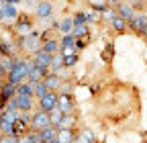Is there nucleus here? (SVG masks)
<instances>
[{
  "label": "nucleus",
  "instance_id": "f257e3e1",
  "mask_svg": "<svg viewBox=\"0 0 147 143\" xmlns=\"http://www.w3.org/2000/svg\"><path fill=\"white\" fill-rule=\"evenodd\" d=\"M31 63H33V61H31L29 55H23V53H21V55H16V57H14V63H12L10 72H8V76H6V82L12 84V86H18L21 82H25Z\"/></svg>",
  "mask_w": 147,
  "mask_h": 143
},
{
  "label": "nucleus",
  "instance_id": "f03ea898",
  "mask_svg": "<svg viewBox=\"0 0 147 143\" xmlns=\"http://www.w3.org/2000/svg\"><path fill=\"white\" fill-rule=\"evenodd\" d=\"M33 29H35V16H33V12H18L14 23L10 25L12 35H29Z\"/></svg>",
  "mask_w": 147,
  "mask_h": 143
},
{
  "label": "nucleus",
  "instance_id": "7ed1b4c3",
  "mask_svg": "<svg viewBox=\"0 0 147 143\" xmlns=\"http://www.w3.org/2000/svg\"><path fill=\"white\" fill-rule=\"evenodd\" d=\"M127 31H131L137 37H147V12H135L127 21Z\"/></svg>",
  "mask_w": 147,
  "mask_h": 143
},
{
  "label": "nucleus",
  "instance_id": "20e7f679",
  "mask_svg": "<svg viewBox=\"0 0 147 143\" xmlns=\"http://www.w3.org/2000/svg\"><path fill=\"white\" fill-rule=\"evenodd\" d=\"M41 51V31L33 29L29 35H25V47H23V55H35Z\"/></svg>",
  "mask_w": 147,
  "mask_h": 143
},
{
  "label": "nucleus",
  "instance_id": "39448f33",
  "mask_svg": "<svg viewBox=\"0 0 147 143\" xmlns=\"http://www.w3.org/2000/svg\"><path fill=\"white\" fill-rule=\"evenodd\" d=\"M57 109H59L63 115L76 113V109H78V100H76V96H74V94L57 92Z\"/></svg>",
  "mask_w": 147,
  "mask_h": 143
},
{
  "label": "nucleus",
  "instance_id": "423d86ee",
  "mask_svg": "<svg viewBox=\"0 0 147 143\" xmlns=\"http://www.w3.org/2000/svg\"><path fill=\"white\" fill-rule=\"evenodd\" d=\"M49 125H51V121H49V113H43V111H39V109H35V111L31 113V129L41 131V129L49 127Z\"/></svg>",
  "mask_w": 147,
  "mask_h": 143
},
{
  "label": "nucleus",
  "instance_id": "0eeeda50",
  "mask_svg": "<svg viewBox=\"0 0 147 143\" xmlns=\"http://www.w3.org/2000/svg\"><path fill=\"white\" fill-rule=\"evenodd\" d=\"M53 12H55L53 2H45V0H39V4L33 8L35 21H39V19H49V16H53Z\"/></svg>",
  "mask_w": 147,
  "mask_h": 143
},
{
  "label": "nucleus",
  "instance_id": "6e6552de",
  "mask_svg": "<svg viewBox=\"0 0 147 143\" xmlns=\"http://www.w3.org/2000/svg\"><path fill=\"white\" fill-rule=\"evenodd\" d=\"M55 106H57V92H47L45 96H41L37 100V109L43 113H51Z\"/></svg>",
  "mask_w": 147,
  "mask_h": 143
},
{
  "label": "nucleus",
  "instance_id": "1a4fd4ad",
  "mask_svg": "<svg viewBox=\"0 0 147 143\" xmlns=\"http://www.w3.org/2000/svg\"><path fill=\"white\" fill-rule=\"evenodd\" d=\"M14 102H16V111L18 113H33L37 109V100L33 96H18V94H14Z\"/></svg>",
  "mask_w": 147,
  "mask_h": 143
},
{
  "label": "nucleus",
  "instance_id": "9d476101",
  "mask_svg": "<svg viewBox=\"0 0 147 143\" xmlns=\"http://www.w3.org/2000/svg\"><path fill=\"white\" fill-rule=\"evenodd\" d=\"M47 74H49V67H37L35 63H31L27 72V82H41Z\"/></svg>",
  "mask_w": 147,
  "mask_h": 143
},
{
  "label": "nucleus",
  "instance_id": "9b49d317",
  "mask_svg": "<svg viewBox=\"0 0 147 143\" xmlns=\"http://www.w3.org/2000/svg\"><path fill=\"white\" fill-rule=\"evenodd\" d=\"M80 127H71V129H57V141L59 143H74L78 139Z\"/></svg>",
  "mask_w": 147,
  "mask_h": 143
},
{
  "label": "nucleus",
  "instance_id": "f8f14e48",
  "mask_svg": "<svg viewBox=\"0 0 147 143\" xmlns=\"http://www.w3.org/2000/svg\"><path fill=\"white\" fill-rule=\"evenodd\" d=\"M61 76L59 74H47L41 82H43V86L47 88L49 92H59V86H61Z\"/></svg>",
  "mask_w": 147,
  "mask_h": 143
},
{
  "label": "nucleus",
  "instance_id": "ddd939ff",
  "mask_svg": "<svg viewBox=\"0 0 147 143\" xmlns=\"http://www.w3.org/2000/svg\"><path fill=\"white\" fill-rule=\"evenodd\" d=\"M0 10H2V16H4V25H12L14 19L18 16V12H21V8H18V6H12V4H2V6H0Z\"/></svg>",
  "mask_w": 147,
  "mask_h": 143
},
{
  "label": "nucleus",
  "instance_id": "4468645a",
  "mask_svg": "<svg viewBox=\"0 0 147 143\" xmlns=\"http://www.w3.org/2000/svg\"><path fill=\"white\" fill-rule=\"evenodd\" d=\"M115 55H117L115 43H113V41H106L104 47H102V51H100V59H102L106 65H110V63H113V59H115Z\"/></svg>",
  "mask_w": 147,
  "mask_h": 143
},
{
  "label": "nucleus",
  "instance_id": "2eb2a0df",
  "mask_svg": "<svg viewBox=\"0 0 147 143\" xmlns=\"http://www.w3.org/2000/svg\"><path fill=\"white\" fill-rule=\"evenodd\" d=\"M113 8H115V14H119L121 19H125V21H129V19H131V16L135 14L133 6H131V4H127V2H123V0H121L117 6H113Z\"/></svg>",
  "mask_w": 147,
  "mask_h": 143
},
{
  "label": "nucleus",
  "instance_id": "dca6fc26",
  "mask_svg": "<svg viewBox=\"0 0 147 143\" xmlns=\"http://www.w3.org/2000/svg\"><path fill=\"white\" fill-rule=\"evenodd\" d=\"M63 69V57L59 55V53H55V55H51V61H49V74H61Z\"/></svg>",
  "mask_w": 147,
  "mask_h": 143
},
{
  "label": "nucleus",
  "instance_id": "f3484780",
  "mask_svg": "<svg viewBox=\"0 0 147 143\" xmlns=\"http://www.w3.org/2000/svg\"><path fill=\"white\" fill-rule=\"evenodd\" d=\"M37 135H39V143H47V141H51V139L57 137V129H55L53 125H49V127L37 131Z\"/></svg>",
  "mask_w": 147,
  "mask_h": 143
},
{
  "label": "nucleus",
  "instance_id": "a211bd4d",
  "mask_svg": "<svg viewBox=\"0 0 147 143\" xmlns=\"http://www.w3.org/2000/svg\"><path fill=\"white\" fill-rule=\"evenodd\" d=\"M41 51L47 53V55H55V53H59V41H57V39L43 41V43H41Z\"/></svg>",
  "mask_w": 147,
  "mask_h": 143
},
{
  "label": "nucleus",
  "instance_id": "6ab92c4d",
  "mask_svg": "<svg viewBox=\"0 0 147 143\" xmlns=\"http://www.w3.org/2000/svg\"><path fill=\"white\" fill-rule=\"evenodd\" d=\"M71 35L76 39H92L90 35H92V29L88 25H78V27H74L71 29Z\"/></svg>",
  "mask_w": 147,
  "mask_h": 143
},
{
  "label": "nucleus",
  "instance_id": "aec40b11",
  "mask_svg": "<svg viewBox=\"0 0 147 143\" xmlns=\"http://www.w3.org/2000/svg\"><path fill=\"white\" fill-rule=\"evenodd\" d=\"M31 61H33L37 67H49L51 55H47V53H43V51H39V53H35V55H31Z\"/></svg>",
  "mask_w": 147,
  "mask_h": 143
},
{
  "label": "nucleus",
  "instance_id": "412c9836",
  "mask_svg": "<svg viewBox=\"0 0 147 143\" xmlns=\"http://www.w3.org/2000/svg\"><path fill=\"white\" fill-rule=\"evenodd\" d=\"M12 63H14V57H2L0 55V80H6Z\"/></svg>",
  "mask_w": 147,
  "mask_h": 143
},
{
  "label": "nucleus",
  "instance_id": "4be33fe9",
  "mask_svg": "<svg viewBox=\"0 0 147 143\" xmlns=\"http://www.w3.org/2000/svg\"><path fill=\"white\" fill-rule=\"evenodd\" d=\"M110 27H113V31H115L117 35H125V33H127V21L121 19L119 14H115V19L110 21Z\"/></svg>",
  "mask_w": 147,
  "mask_h": 143
},
{
  "label": "nucleus",
  "instance_id": "5701e85b",
  "mask_svg": "<svg viewBox=\"0 0 147 143\" xmlns=\"http://www.w3.org/2000/svg\"><path fill=\"white\" fill-rule=\"evenodd\" d=\"M71 127H80V125H78V115H76V113L63 115L61 125H59V129H71Z\"/></svg>",
  "mask_w": 147,
  "mask_h": 143
},
{
  "label": "nucleus",
  "instance_id": "b1692460",
  "mask_svg": "<svg viewBox=\"0 0 147 143\" xmlns=\"http://www.w3.org/2000/svg\"><path fill=\"white\" fill-rule=\"evenodd\" d=\"M80 61V53H69V55H63V69L71 72Z\"/></svg>",
  "mask_w": 147,
  "mask_h": 143
},
{
  "label": "nucleus",
  "instance_id": "393cba45",
  "mask_svg": "<svg viewBox=\"0 0 147 143\" xmlns=\"http://www.w3.org/2000/svg\"><path fill=\"white\" fill-rule=\"evenodd\" d=\"M71 29H74L71 16H69V14L61 16V19H59V29H57V33H59V35H65V33H71Z\"/></svg>",
  "mask_w": 147,
  "mask_h": 143
},
{
  "label": "nucleus",
  "instance_id": "a878e982",
  "mask_svg": "<svg viewBox=\"0 0 147 143\" xmlns=\"http://www.w3.org/2000/svg\"><path fill=\"white\" fill-rule=\"evenodd\" d=\"M71 16V23L74 27H78V25H88V10H76Z\"/></svg>",
  "mask_w": 147,
  "mask_h": 143
},
{
  "label": "nucleus",
  "instance_id": "bb28decb",
  "mask_svg": "<svg viewBox=\"0 0 147 143\" xmlns=\"http://www.w3.org/2000/svg\"><path fill=\"white\" fill-rule=\"evenodd\" d=\"M84 2L88 4V8H90L92 12H96V14H100L104 8H108V4L104 2V0H84Z\"/></svg>",
  "mask_w": 147,
  "mask_h": 143
},
{
  "label": "nucleus",
  "instance_id": "cd10ccee",
  "mask_svg": "<svg viewBox=\"0 0 147 143\" xmlns=\"http://www.w3.org/2000/svg\"><path fill=\"white\" fill-rule=\"evenodd\" d=\"M16 94L18 96H33V84L31 82H21V84H18L16 86Z\"/></svg>",
  "mask_w": 147,
  "mask_h": 143
},
{
  "label": "nucleus",
  "instance_id": "c85d7f7f",
  "mask_svg": "<svg viewBox=\"0 0 147 143\" xmlns=\"http://www.w3.org/2000/svg\"><path fill=\"white\" fill-rule=\"evenodd\" d=\"M74 90H76V82H74L71 78H63V80H61V86H59V92H63V94H74Z\"/></svg>",
  "mask_w": 147,
  "mask_h": 143
},
{
  "label": "nucleus",
  "instance_id": "c756f323",
  "mask_svg": "<svg viewBox=\"0 0 147 143\" xmlns=\"http://www.w3.org/2000/svg\"><path fill=\"white\" fill-rule=\"evenodd\" d=\"M31 84H33V98H35V100H39L41 96H45V94L49 92L47 88L43 86V82H31Z\"/></svg>",
  "mask_w": 147,
  "mask_h": 143
},
{
  "label": "nucleus",
  "instance_id": "7c9ffc66",
  "mask_svg": "<svg viewBox=\"0 0 147 143\" xmlns=\"http://www.w3.org/2000/svg\"><path fill=\"white\" fill-rule=\"evenodd\" d=\"M61 119H63V113L57 109V106H55V109L49 113V121H51V125L55 129H59V125H61Z\"/></svg>",
  "mask_w": 147,
  "mask_h": 143
},
{
  "label": "nucleus",
  "instance_id": "2f4dec72",
  "mask_svg": "<svg viewBox=\"0 0 147 143\" xmlns=\"http://www.w3.org/2000/svg\"><path fill=\"white\" fill-rule=\"evenodd\" d=\"M115 19V8L113 6H108V8H104L100 14H98V23H106V25H110V21Z\"/></svg>",
  "mask_w": 147,
  "mask_h": 143
},
{
  "label": "nucleus",
  "instance_id": "473e14b6",
  "mask_svg": "<svg viewBox=\"0 0 147 143\" xmlns=\"http://www.w3.org/2000/svg\"><path fill=\"white\" fill-rule=\"evenodd\" d=\"M57 41H59V47H74V43H76V37H74L71 33H65V35H59Z\"/></svg>",
  "mask_w": 147,
  "mask_h": 143
},
{
  "label": "nucleus",
  "instance_id": "72a5a7b5",
  "mask_svg": "<svg viewBox=\"0 0 147 143\" xmlns=\"http://www.w3.org/2000/svg\"><path fill=\"white\" fill-rule=\"evenodd\" d=\"M21 139V143H39V135H37L35 129H29L23 137H18Z\"/></svg>",
  "mask_w": 147,
  "mask_h": 143
},
{
  "label": "nucleus",
  "instance_id": "f704fd0d",
  "mask_svg": "<svg viewBox=\"0 0 147 143\" xmlns=\"http://www.w3.org/2000/svg\"><path fill=\"white\" fill-rule=\"evenodd\" d=\"M0 92H2V96H4L6 100H10V98L16 94V86H12V84H8V82H4V86L0 88Z\"/></svg>",
  "mask_w": 147,
  "mask_h": 143
},
{
  "label": "nucleus",
  "instance_id": "c9c22d12",
  "mask_svg": "<svg viewBox=\"0 0 147 143\" xmlns=\"http://www.w3.org/2000/svg\"><path fill=\"white\" fill-rule=\"evenodd\" d=\"M57 37H59V33L53 31V29H43L41 31V43L43 41H49V39H57Z\"/></svg>",
  "mask_w": 147,
  "mask_h": 143
},
{
  "label": "nucleus",
  "instance_id": "e433bc0d",
  "mask_svg": "<svg viewBox=\"0 0 147 143\" xmlns=\"http://www.w3.org/2000/svg\"><path fill=\"white\" fill-rule=\"evenodd\" d=\"M92 39H76V43H74V47H76V51L80 53V51H84L86 47H88V43H90Z\"/></svg>",
  "mask_w": 147,
  "mask_h": 143
},
{
  "label": "nucleus",
  "instance_id": "4c0bfd02",
  "mask_svg": "<svg viewBox=\"0 0 147 143\" xmlns=\"http://www.w3.org/2000/svg\"><path fill=\"white\" fill-rule=\"evenodd\" d=\"M0 143H21V139L14 135H2L0 137Z\"/></svg>",
  "mask_w": 147,
  "mask_h": 143
},
{
  "label": "nucleus",
  "instance_id": "58836bf2",
  "mask_svg": "<svg viewBox=\"0 0 147 143\" xmlns=\"http://www.w3.org/2000/svg\"><path fill=\"white\" fill-rule=\"evenodd\" d=\"M23 4H25V8H29V10H33L37 4H39V0H23Z\"/></svg>",
  "mask_w": 147,
  "mask_h": 143
},
{
  "label": "nucleus",
  "instance_id": "ea45409f",
  "mask_svg": "<svg viewBox=\"0 0 147 143\" xmlns=\"http://www.w3.org/2000/svg\"><path fill=\"white\" fill-rule=\"evenodd\" d=\"M4 109H6V98L2 96V92H0V113H2Z\"/></svg>",
  "mask_w": 147,
  "mask_h": 143
},
{
  "label": "nucleus",
  "instance_id": "a19ab883",
  "mask_svg": "<svg viewBox=\"0 0 147 143\" xmlns=\"http://www.w3.org/2000/svg\"><path fill=\"white\" fill-rule=\"evenodd\" d=\"M4 4H12V6H21V4H23V0H6Z\"/></svg>",
  "mask_w": 147,
  "mask_h": 143
},
{
  "label": "nucleus",
  "instance_id": "79ce46f5",
  "mask_svg": "<svg viewBox=\"0 0 147 143\" xmlns=\"http://www.w3.org/2000/svg\"><path fill=\"white\" fill-rule=\"evenodd\" d=\"M98 90H100L98 84H92V86H90V94H98Z\"/></svg>",
  "mask_w": 147,
  "mask_h": 143
},
{
  "label": "nucleus",
  "instance_id": "37998d69",
  "mask_svg": "<svg viewBox=\"0 0 147 143\" xmlns=\"http://www.w3.org/2000/svg\"><path fill=\"white\" fill-rule=\"evenodd\" d=\"M104 2H106L108 6H117V4L121 2V0H104Z\"/></svg>",
  "mask_w": 147,
  "mask_h": 143
},
{
  "label": "nucleus",
  "instance_id": "c03bdc74",
  "mask_svg": "<svg viewBox=\"0 0 147 143\" xmlns=\"http://www.w3.org/2000/svg\"><path fill=\"white\" fill-rule=\"evenodd\" d=\"M0 25H4V16H2V10H0Z\"/></svg>",
  "mask_w": 147,
  "mask_h": 143
},
{
  "label": "nucleus",
  "instance_id": "a18cd8bd",
  "mask_svg": "<svg viewBox=\"0 0 147 143\" xmlns=\"http://www.w3.org/2000/svg\"><path fill=\"white\" fill-rule=\"evenodd\" d=\"M123 2H127V4H135L137 0H123Z\"/></svg>",
  "mask_w": 147,
  "mask_h": 143
},
{
  "label": "nucleus",
  "instance_id": "49530a36",
  "mask_svg": "<svg viewBox=\"0 0 147 143\" xmlns=\"http://www.w3.org/2000/svg\"><path fill=\"white\" fill-rule=\"evenodd\" d=\"M47 143H59V141H57V137H55V139H51V141H47Z\"/></svg>",
  "mask_w": 147,
  "mask_h": 143
},
{
  "label": "nucleus",
  "instance_id": "de8ad7c7",
  "mask_svg": "<svg viewBox=\"0 0 147 143\" xmlns=\"http://www.w3.org/2000/svg\"><path fill=\"white\" fill-rule=\"evenodd\" d=\"M4 2H6V0H0V6H2V4H4Z\"/></svg>",
  "mask_w": 147,
  "mask_h": 143
},
{
  "label": "nucleus",
  "instance_id": "09e8293b",
  "mask_svg": "<svg viewBox=\"0 0 147 143\" xmlns=\"http://www.w3.org/2000/svg\"><path fill=\"white\" fill-rule=\"evenodd\" d=\"M45 2H55V0H45Z\"/></svg>",
  "mask_w": 147,
  "mask_h": 143
},
{
  "label": "nucleus",
  "instance_id": "8fccbe9b",
  "mask_svg": "<svg viewBox=\"0 0 147 143\" xmlns=\"http://www.w3.org/2000/svg\"><path fill=\"white\" fill-rule=\"evenodd\" d=\"M143 143H147V137H145V141H143Z\"/></svg>",
  "mask_w": 147,
  "mask_h": 143
},
{
  "label": "nucleus",
  "instance_id": "3c124183",
  "mask_svg": "<svg viewBox=\"0 0 147 143\" xmlns=\"http://www.w3.org/2000/svg\"><path fill=\"white\" fill-rule=\"evenodd\" d=\"M96 143H102V141H96Z\"/></svg>",
  "mask_w": 147,
  "mask_h": 143
}]
</instances>
